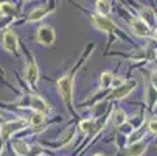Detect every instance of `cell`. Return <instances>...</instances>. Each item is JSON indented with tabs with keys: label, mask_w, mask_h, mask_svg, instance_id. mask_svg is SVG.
Here are the masks:
<instances>
[{
	"label": "cell",
	"mask_w": 157,
	"mask_h": 156,
	"mask_svg": "<svg viewBox=\"0 0 157 156\" xmlns=\"http://www.w3.org/2000/svg\"><path fill=\"white\" fill-rule=\"evenodd\" d=\"M114 72L110 70H103L100 74V78H98V87L101 89V91H104V89H112V83H114Z\"/></svg>",
	"instance_id": "obj_16"
},
{
	"label": "cell",
	"mask_w": 157,
	"mask_h": 156,
	"mask_svg": "<svg viewBox=\"0 0 157 156\" xmlns=\"http://www.w3.org/2000/svg\"><path fill=\"white\" fill-rule=\"evenodd\" d=\"M92 156H106L104 153H101V151H97V153H94Z\"/></svg>",
	"instance_id": "obj_26"
},
{
	"label": "cell",
	"mask_w": 157,
	"mask_h": 156,
	"mask_svg": "<svg viewBox=\"0 0 157 156\" xmlns=\"http://www.w3.org/2000/svg\"><path fill=\"white\" fill-rule=\"evenodd\" d=\"M24 78L30 87H36L40 78V69L36 58L33 56L31 50L25 49V62H24Z\"/></svg>",
	"instance_id": "obj_3"
},
{
	"label": "cell",
	"mask_w": 157,
	"mask_h": 156,
	"mask_svg": "<svg viewBox=\"0 0 157 156\" xmlns=\"http://www.w3.org/2000/svg\"><path fill=\"white\" fill-rule=\"evenodd\" d=\"M24 2H28V0H24Z\"/></svg>",
	"instance_id": "obj_27"
},
{
	"label": "cell",
	"mask_w": 157,
	"mask_h": 156,
	"mask_svg": "<svg viewBox=\"0 0 157 156\" xmlns=\"http://www.w3.org/2000/svg\"><path fill=\"white\" fill-rule=\"evenodd\" d=\"M136 87H137V80H134V78L126 80L121 86L110 89V94L107 95V100H124L132 94V91H136Z\"/></svg>",
	"instance_id": "obj_7"
},
{
	"label": "cell",
	"mask_w": 157,
	"mask_h": 156,
	"mask_svg": "<svg viewBox=\"0 0 157 156\" xmlns=\"http://www.w3.org/2000/svg\"><path fill=\"white\" fill-rule=\"evenodd\" d=\"M16 14H17V8H16L14 3H10V2H2L0 3V16L2 17L13 19Z\"/></svg>",
	"instance_id": "obj_20"
},
{
	"label": "cell",
	"mask_w": 157,
	"mask_h": 156,
	"mask_svg": "<svg viewBox=\"0 0 157 156\" xmlns=\"http://www.w3.org/2000/svg\"><path fill=\"white\" fill-rule=\"evenodd\" d=\"M139 16L146 22V24H149L152 28L155 27V24H157V16H155V11H154L151 6H142V8L139 10Z\"/></svg>",
	"instance_id": "obj_15"
},
{
	"label": "cell",
	"mask_w": 157,
	"mask_h": 156,
	"mask_svg": "<svg viewBox=\"0 0 157 156\" xmlns=\"http://www.w3.org/2000/svg\"><path fill=\"white\" fill-rule=\"evenodd\" d=\"M25 108L27 109H34V111H40V113H44V114H50V111H52V106H50V103L44 98V97H40L39 94H36V92H30L28 95H27V103H25Z\"/></svg>",
	"instance_id": "obj_8"
},
{
	"label": "cell",
	"mask_w": 157,
	"mask_h": 156,
	"mask_svg": "<svg viewBox=\"0 0 157 156\" xmlns=\"http://www.w3.org/2000/svg\"><path fill=\"white\" fill-rule=\"evenodd\" d=\"M34 41L42 47H52L55 41H56V31L52 25L48 24H42L36 28L34 33Z\"/></svg>",
	"instance_id": "obj_6"
},
{
	"label": "cell",
	"mask_w": 157,
	"mask_h": 156,
	"mask_svg": "<svg viewBox=\"0 0 157 156\" xmlns=\"http://www.w3.org/2000/svg\"><path fill=\"white\" fill-rule=\"evenodd\" d=\"M0 46L11 56H14V58L20 56V41H19V36L14 33V30H11V28L3 30L2 38H0Z\"/></svg>",
	"instance_id": "obj_5"
},
{
	"label": "cell",
	"mask_w": 157,
	"mask_h": 156,
	"mask_svg": "<svg viewBox=\"0 0 157 156\" xmlns=\"http://www.w3.org/2000/svg\"><path fill=\"white\" fill-rule=\"evenodd\" d=\"M149 81L157 87V70H154V72H152V75H151V80H149Z\"/></svg>",
	"instance_id": "obj_24"
},
{
	"label": "cell",
	"mask_w": 157,
	"mask_h": 156,
	"mask_svg": "<svg viewBox=\"0 0 157 156\" xmlns=\"http://www.w3.org/2000/svg\"><path fill=\"white\" fill-rule=\"evenodd\" d=\"M129 27H131V31L137 38H149L152 33V27L146 24L140 16H132L129 19Z\"/></svg>",
	"instance_id": "obj_9"
},
{
	"label": "cell",
	"mask_w": 157,
	"mask_h": 156,
	"mask_svg": "<svg viewBox=\"0 0 157 156\" xmlns=\"http://www.w3.org/2000/svg\"><path fill=\"white\" fill-rule=\"evenodd\" d=\"M146 126H148V131L151 133V134H157V119H151L148 123H146Z\"/></svg>",
	"instance_id": "obj_22"
},
{
	"label": "cell",
	"mask_w": 157,
	"mask_h": 156,
	"mask_svg": "<svg viewBox=\"0 0 157 156\" xmlns=\"http://www.w3.org/2000/svg\"><path fill=\"white\" fill-rule=\"evenodd\" d=\"M145 102L149 108H155L157 106V87L149 81L145 86Z\"/></svg>",
	"instance_id": "obj_14"
},
{
	"label": "cell",
	"mask_w": 157,
	"mask_h": 156,
	"mask_svg": "<svg viewBox=\"0 0 157 156\" xmlns=\"http://www.w3.org/2000/svg\"><path fill=\"white\" fill-rule=\"evenodd\" d=\"M124 81H126V80H124L123 77H115V78H114V83H112V89H114V87H118V86H121Z\"/></svg>",
	"instance_id": "obj_23"
},
{
	"label": "cell",
	"mask_w": 157,
	"mask_h": 156,
	"mask_svg": "<svg viewBox=\"0 0 157 156\" xmlns=\"http://www.w3.org/2000/svg\"><path fill=\"white\" fill-rule=\"evenodd\" d=\"M50 13H53V6H47V5H44V6H37L34 8L30 14H28V22H42L44 19H45Z\"/></svg>",
	"instance_id": "obj_12"
},
{
	"label": "cell",
	"mask_w": 157,
	"mask_h": 156,
	"mask_svg": "<svg viewBox=\"0 0 157 156\" xmlns=\"http://www.w3.org/2000/svg\"><path fill=\"white\" fill-rule=\"evenodd\" d=\"M110 11H112V6H110L109 0H97V2H95V13L97 14L109 16Z\"/></svg>",
	"instance_id": "obj_21"
},
{
	"label": "cell",
	"mask_w": 157,
	"mask_h": 156,
	"mask_svg": "<svg viewBox=\"0 0 157 156\" xmlns=\"http://www.w3.org/2000/svg\"><path fill=\"white\" fill-rule=\"evenodd\" d=\"M24 117H27L30 128H39L47 122V114L40 113V111H34V109H28V113Z\"/></svg>",
	"instance_id": "obj_10"
},
{
	"label": "cell",
	"mask_w": 157,
	"mask_h": 156,
	"mask_svg": "<svg viewBox=\"0 0 157 156\" xmlns=\"http://www.w3.org/2000/svg\"><path fill=\"white\" fill-rule=\"evenodd\" d=\"M78 131L84 136H89L92 134L94 131H97V122L94 119H82L79 123H78Z\"/></svg>",
	"instance_id": "obj_18"
},
{
	"label": "cell",
	"mask_w": 157,
	"mask_h": 156,
	"mask_svg": "<svg viewBox=\"0 0 157 156\" xmlns=\"http://www.w3.org/2000/svg\"><path fill=\"white\" fill-rule=\"evenodd\" d=\"M146 150H148V142H145L143 139V141L134 142V144H128L123 156H143Z\"/></svg>",
	"instance_id": "obj_11"
},
{
	"label": "cell",
	"mask_w": 157,
	"mask_h": 156,
	"mask_svg": "<svg viewBox=\"0 0 157 156\" xmlns=\"http://www.w3.org/2000/svg\"><path fill=\"white\" fill-rule=\"evenodd\" d=\"M146 130H148L146 123H142L140 126H137V128L126 138V145H128V144H134V142H139V141H143V139H145V134H146Z\"/></svg>",
	"instance_id": "obj_17"
},
{
	"label": "cell",
	"mask_w": 157,
	"mask_h": 156,
	"mask_svg": "<svg viewBox=\"0 0 157 156\" xmlns=\"http://www.w3.org/2000/svg\"><path fill=\"white\" fill-rule=\"evenodd\" d=\"M90 20H92V25L98 30V31H103L106 34H112V36H117L118 39H123L126 41V38L123 36V33L120 31V28L112 22L107 16H101V14H92L90 16Z\"/></svg>",
	"instance_id": "obj_4"
},
{
	"label": "cell",
	"mask_w": 157,
	"mask_h": 156,
	"mask_svg": "<svg viewBox=\"0 0 157 156\" xmlns=\"http://www.w3.org/2000/svg\"><path fill=\"white\" fill-rule=\"evenodd\" d=\"M11 148H13V153L16 156H28L30 151H31V147L24 139H13Z\"/></svg>",
	"instance_id": "obj_13"
},
{
	"label": "cell",
	"mask_w": 157,
	"mask_h": 156,
	"mask_svg": "<svg viewBox=\"0 0 157 156\" xmlns=\"http://www.w3.org/2000/svg\"><path fill=\"white\" fill-rule=\"evenodd\" d=\"M30 128V123L27 120V117H14V119H6L0 123V141L6 142L10 139H13L16 134L25 131Z\"/></svg>",
	"instance_id": "obj_2"
},
{
	"label": "cell",
	"mask_w": 157,
	"mask_h": 156,
	"mask_svg": "<svg viewBox=\"0 0 157 156\" xmlns=\"http://www.w3.org/2000/svg\"><path fill=\"white\" fill-rule=\"evenodd\" d=\"M94 52V44L90 42L87 46V49L82 52L79 61L72 67V70H69L67 74H64L61 78H58V92H59V97L62 100V103L65 105V108L70 111V113H73V87H75V78H76V74L79 70V66L82 62L87 61L89 55H90Z\"/></svg>",
	"instance_id": "obj_1"
},
{
	"label": "cell",
	"mask_w": 157,
	"mask_h": 156,
	"mask_svg": "<svg viewBox=\"0 0 157 156\" xmlns=\"http://www.w3.org/2000/svg\"><path fill=\"white\" fill-rule=\"evenodd\" d=\"M129 120V117H128V114H126V111L124 109H121V108H117L115 111H114V114L110 116V122H112V125L114 126H121L124 122H128Z\"/></svg>",
	"instance_id": "obj_19"
},
{
	"label": "cell",
	"mask_w": 157,
	"mask_h": 156,
	"mask_svg": "<svg viewBox=\"0 0 157 156\" xmlns=\"http://www.w3.org/2000/svg\"><path fill=\"white\" fill-rule=\"evenodd\" d=\"M151 38H152L154 41H157V27H154V28H152V33H151Z\"/></svg>",
	"instance_id": "obj_25"
}]
</instances>
